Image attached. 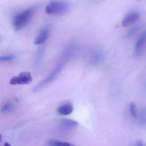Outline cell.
<instances>
[{
  "instance_id": "8",
  "label": "cell",
  "mask_w": 146,
  "mask_h": 146,
  "mask_svg": "<svg viewBox=\"0 0 146 146\" xmlns=\"http://www.w3.org/2000/svg\"><path fill=\"white\" fill-rule=\"evenodd\" d=\"M146 42V31L142 33L136 43L135 46V52L139 53L142 50Z\"/></svg>"
},
{
  "instance_id": "7",
  "label": "cell",
  "mask_w": 146,
  "mask_h": 146,
  "mask_svg": "<svg viewBox=\"0 0 146 146\" xmlns=\"http://www.w3.org/2000/svg\"><path fill=\"white\" fill-rule=\"evenodd\" d=\"M15 100L9 99L2 106L1 111L3 113H7L12 111L15 106Z\"/></svg>"
},
{
  "instance_id": "17",
  "label": "cell",
  "mask_w": 146,
  "mask_h": 146,
  "mask_svg": "<svg viewBox=\"0 0 146 146\" xmlns=\"http://www.w3.org/2000/svg\"><path fill=\"white\" fill-rule=\"evenodd\" d=\"M2 140V135L0 134V142H1V141Z\"/></svg>"
},
{
  "instance_id": "9",
  "label": "cell",
  "mask_w": 146,
  "mask_h": 146,
  "mask_svg": "<svg viewBox=\"0 0 146 146\" xmlns=\"http://www.w3.org/2000/svg\"><path fill=\"white\" fill-rule=\"evenodd\" d=\"M77 125V122L72 120H65L62 122V126L64 127L72 128Z\"/></svg>"
},
{
  "instance_id": "12",
  "label": "cell",
  "mask_w": 146,
  "mask_h": 146,
  "mask_svg": "<svg viewBox=\"0 0 146 146\" xmlns=\"http://www.w3.org/2000/svg\"><path fill=\"white\" fill-rule=\"evenodd\" d=\"M14 59V57L13 55L3 56L0 57V62H2L9 61H11Z\"/></svg>"
},
{
  "instance_id": "5",
  "label": "cell",
  "mask_w": 146,
  "mask_h": 146,
  "mask_svg": "<svg viewBox=\"0 0 146 146\" xmlns=\"http://www.w3.org/2000/svg\"><path fill=\"white\" fill-rule=\"evenodd\" d=\"M49 36V31L47 28L42 29L38 33L34 40L36 45H40L44 43Z\"/></svg>"
},
{
  "instance_id": "3",
  "label": "cell",
  "mask_w": 146,
  "mask_h": 146,
  "mask_svg": "<svg viewBox=\"0 0 146 146\" xmlns=\"http://www.w3.org/2000/svg\"><path fill=\"white\" fill-rule=\"evenodd\" d=\"M32 81V76L31 73L24 72L20 73L18 76L13 77L10 80V85H25L29 84Z\"/></svg>"
},
{
  "instance_id": "2",
  "label": "cell",
  "mask_w": 146,
  "mask_h": 146,
  "mask_svg": "<svg viewBox=\"0 0 146 146\" xmlns=\"http://www.w3.org/2000/svg\"><path fill=\"white\" fill-rule=\"evenodd\" d=\"M68 3L62 1H55L50 3L45 8V12L48 14L62 15L69 10Z\"/></svg>"
},
{
  "instance_id": "13",
  "label": "cell",
  "mask_w": 146,
  "mask_h": 146,
  "mask_svg": "<svg viewBox=\"0 0 146 146\" xmlns=\"http://www.w3.org/2000/svg\"><path fill=\"white\" fill-rule=\"evenodd\" d=\"M138 28L139 27L137 26L134 27H133L131 28L128 32L127 35V37H130V36H133L134 34H135L138 31Z\"/></svg>"
},
{
  "instance_id": "10",
  "label": "cell",
  "mask_w": 146,
  "mask_h": 146,
  "mask_svg": "<svg viewBox=\"0 0 146 146\" xmlns=\"http://www.w3.org/2000/svg\"><path fill=\"white\" fill-rule=\"evenodd\" d=\"M49 145L55 146H69L72 145L67 142H62L58 141H50L49 142Z\"/></svg>"
},
{
  "instance_id": "14",
  "label": "cell",
  "mask_w": 146,
  "mask_h": 146,
  "mask_svg": "<svg viewBox=\"0 0 146 146\" xmlns=\"http://www.w3.org/2000/svg\"><path fill=\"white\" fill-rule=\"evenodd\" d=\"M136 145L137 146H143L144 143L142 141H139L138 142H136Z\"/></svg>"
},
{
  "instance_id": "15",
  "label": "cell",
  "mask_w": 146,
  "mask_h": 146,
  "mask_svg": "<svg viewBox=\"0 0 146 146\" xmlns=\"http://www.w3.org/2000/svg\"><path fill=\"white\" fill-rule=\"evenodd\" d=\"M142 114L143 115H146V108L143 110L142 111Z\"/></svg>"
},
{
  "instance_id": "1",
  "label": "cell",
  "mask_w": 146,
  "mask_h": 146,
  "mask_svg": "<svg viewBox=\"0 0 146 146\" xmlns=\"http://www.w3.org/2000/svg\"><path fill=\"white\" fill-rule=\"evenodd\" d=\"M35 9V7H32L15 15L13 21L14 29L18 31L25 27L32 17Z\"/></svg>"
},
{
  "instance_id": "16",
  "label": "cell",
  "mask_w": 146,
  "mask_h": 146,
  "mask_svg": "<svg viewBox=\"0 0 146 146\" xmlns=\"http://www.w3.org/2000/svg\"><path fill=\"white\" fill-rule=\"evenodd\" d=\"M4 146H10V145L7 142H6L5 143V145H4Z\"/></svg>"
},
{
  "instance_id": "6",
  "label": "cell",
  "mask_w": 146,
  "mask_h": 146,
  "mask_svg": "<svg viewBox=\"0 0 146 146\" xmlns=\"http://www.w3.org/2000/svg\"><path fill=\"white\" fill-rule=\"evenodd\" d=\"M73 110V105L71 103H68L59 107L57 109V112L62 115H68L72 113Z\"/></svg>"
},
{
  "instance_id": "4",
  "label": "cell",
  "mask_w": 146,
  "mask_h": 146,
  "mask_svg": "<svg viewBox=\"0 0 146 146\" xmlns=\"http://www.w3.org/2000/svg\"><path fill=\"white\" fill-rule=\"evenodd\" d=\"M139 15L137 13H131L126 15L122 21V25L123 27H127L139 20Z\"/></svg>"
},
{
  "instance_id": "11",
  "label": "cell",
  "mask_w": 146,
  "mask_h": 146,
  "mask_svg": "<svg viewBox=\"0 0 146 146\" xmlns=\"http://www.w3.org/2000/svg\"><path fill=\"white\" fill-rule=\"evenodd\" d=\"M130 111L133 117L135 118H137V114L135 111V105L133 103H132L130 104Z\"/></svg>"
}]
</instances>
